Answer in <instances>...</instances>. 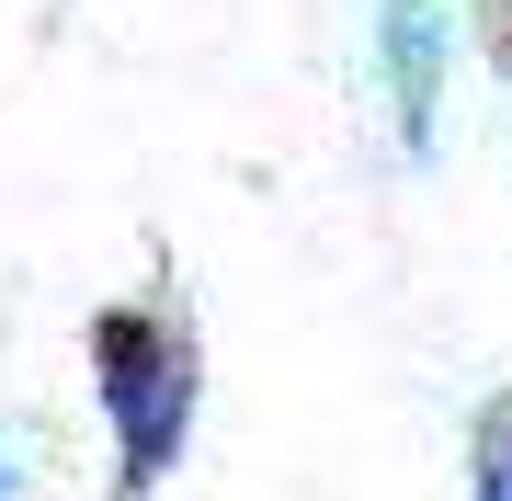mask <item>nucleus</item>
<instances>
[{"label":"nucleus","mask_w":512,"mask_h":501,"mask_svg":"<svg viewBox=\"0 0 512 501\" xmlns=\"http://www.w3.org/2000/svg\"><path fill=\"white\" fill-rule=\"evenodd\" d=\"M92 399H103V445H114V501H148L205 422L194 331L171 308H103L92 319Z\"/></svg>","instance_id":"nucleus-1"},{"label":"nucleus","mask_w":512,"mask_h":501,"mask_svg":"<svg viewBox=\"0 0 512 501\" xmlns=\"http://www.w3.org/2000/svg\"><path fill=\"white\" fill-rule=\"evenodd\" d=\"M467 501H512V399H490L467 433Z\"/></svg>","instance_id":"nucleus-3"},{"label":"nucleus","mask_w":512,"mask_h":501,"mask_svg":"<svg viewBox=\"0 0 512 501\" xmlns=\"http://www.w3.org/2000/svg\"><path fill=\"white\" fill-rule=\"evenodd\" d=\"M0 501H12V456H0Z\"/></svg>","instance_id":"nucleus-5"},{"label":"nucleus","mask_w":512,"mask_h":501,"mask_svg":"<svg viewBox=\"0 0 512 501\" xmlns=\"http://www.w3.org/2000/svg\"><path fill=\"white\" fill-rule=\"evenodd\" d=\"M490 23H501V35H512V0H490Z\"/></svg>","instance_id":"nucleus-4"},{"label":"nucleus","mask_w":512,"mask_h":501,"mask_svg":"<svg viewBox=\"0 0 512 501\" xmlns=\"http://www.w3.org/2000/svg\"><path fill=\"white\" fill-rule=\"evenodd\" d=\"M376 80H387L399 160H433V137H444V0H376Z\"/></svg>","instance_id":"nucleus-2"}]
</instances>
